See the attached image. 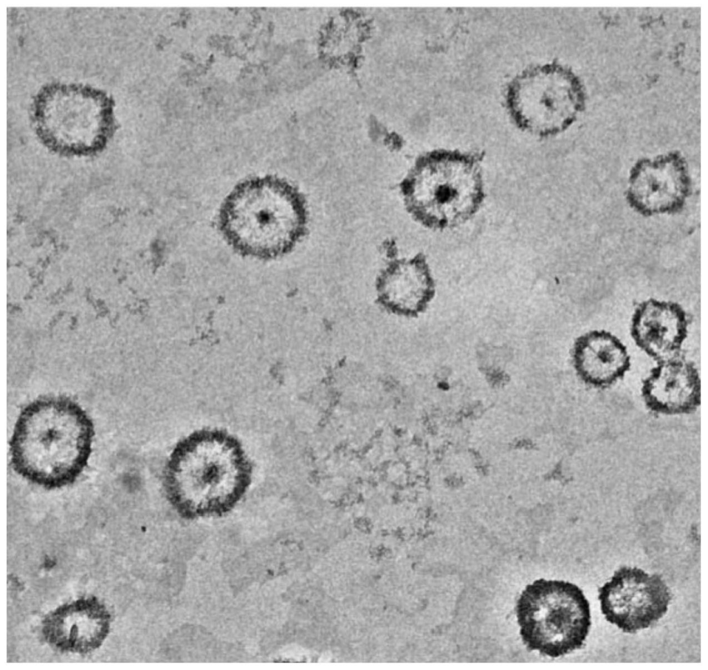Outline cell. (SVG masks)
<instances>
[{"mask_svg":"<svg viewBox=\"0 0 708 670\" xmlns=\"http://www.w3.org/2000/svg\"><path fill=\"white\" fill-rule=\"evenodd\" d=\"M93 423L67 399H44L20 414L10 441L13 469L48 490L73 484L91 453Z\"/></svg>","mask_w":708,"mask_h":670,"instance_id":"obj_2","label":"cell"},{"mask_svg":"<svg viewBox=\"0 0 708 670\" xmlns=\"http://www.w3.org/2000/svg\"><path fill=\"white\" fill-rule=\"evenodd\" d=\"M571 359L578 377L595 388H606L624 378L631 367L626 346L611 332L591 330L575 340Z\"/></svg>","mask_w":708,"mask_h":670,"instance_id":"obj_11","label":"cell"},{"mask_svg":"<svg viewBox=\"0 0 708 670\" xmlns=\"http://www.w3.org/2000/svg\"><path fill=\"white\" fill-rule=\"evenodd\" d=\"M523 642L530 650L557 658L580 649L591 625L589 603L577 585L539 579L516 601Z\"/></svg>","mask_w":708,"mask_h":670,"instance_id":"obj_5","label":"cell"},{"mask_svg":"<svg viewBox=\"0 0 708 670\" xmlns=\"http://www.w3.org/2000/svg\"><path fill=\"white\" fill-rule=\"evenodd\" d=\"M483 153L436 149L420 156L400 184L413 219L434 230L458 227L483 204Z\"/></svg>","mask_w":708,"mask_h":670,"instance_id":"obj_4","label":"cell"},{"mask_svg":"<svg viewBox=\"0 0 708 670\" xmlns=\"http://www.w3.org/2000/svg\"><path fill=\"white\" fill-rule=\"evenodd\" d=\"M505 99L514 124L531 135H555L570 121V82L557 65H536L521 71L507 85Z\"/></svg>","mask_w":708,"mask_h":670,"instance_id":"obj_6","label":"cell"},{"mask_svg":"<svg viewBox=\"0 0 708 670\" xmlns=\"http://www.w3.org/2000/svg\"><path fill=\"white\" fill-rule=\"evenodd\" d=\"M378 288L382 300L394 310L411 314L422 309L434 291L425 256L392 262L380 275Z\"/></svg>","mask_w":708,"mask_h":670,"instance_id":"obj_12","label":"cell"},{"mask_svg":"<svg viewBox=\"0 0 708 670\" xmlns=\"http://www.w3.org/2000/svg\"><path fill=\"white\" fill-rule=\"evenodd\" d=\"M251 477L250 461L235 437L221 430H201L174 447L164 486L169 501L183 515H218L241 500Z\"/></svg>","mask_w":708,"mask_h":670,"instance_id":"obj_1","label":"cell"},{"mask_svg":"<svg viewBox=\"0 0 708 670\" xmlns=\"http://www.w3.org/2000/svg\"><path fill=\"white\" fill-rule=\"evenodd\" d=\"M598 591L606 620L626 633H635L658 621L671 599L660 575H650L637 567H621Z\"/></svg>","mask_w":708,"mask_h":670,"instance_id":"obj_7","label":"cell"},{"mask_svg":"<svg viewBox=\"0 0 708 670\" xmlns=\"http://www.w3.org/2000/svg\"><path fill=\"white\" fill-rule=\"evenodd\" d=\"M307 223L302 193L273 175L239 183L218 216L220 231L230 247L242 255L266 259L291 251L305 235Z\"/></svg>","mask_w":708,"mask_h":670,"instance_id":"obj_3","label":"cell"},{"mask_svg":"<svg viewBox=\"0 0 708 670\" xmlns=\"http://www.w3.org/2000/svg\"><path fill=\"white\" fill-rule=\"evenodd\" d=\"M642 396L651 411L665 415L694 412L700 404V379L694 364L679 357L658 361L642 381Z\"/></svg>","mask_w":708,"mask_h":670,"instance_id":"obj_10","label":"cell"},{"mask_svg":"<svg viewBox=\"0 0 708 670\" xmlns=\"http://www.w3.org/2000/svg\"><path fill=\"white\" fill-rule=\"evenodd\" d=\"M691 181L684 160L676 153L637 162L630 171L626 198L644 216L680 211L691 194Z\"/></svg>","mask_w":708,"mask_h":670,"instance_id":"obj_8","label":"cell"},{"mask_svg":"<svg viewBox=\"0 0 708 670\" xmlns=\"http://www.w3.org/2000/svg\"><path fill=\"white\" fill-rule=\"evenodd\" d=\"M685 310L672 301L649 298L637 305L631 318L635 345L657 361L676 357L687 337Z\"/></svg>","mask_w":708,"mask_h":670,"instance_id":"obj_9","label":"cell"}]
</instances>
